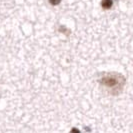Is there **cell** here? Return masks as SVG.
Segmentation results:
<instances>
[{
	"label": "cell",
	"mask_w": 133,
	"mask_h": 133,
	"mask_svg": "<svg viewBox=\"0 0 133 133\" xmlns=\"http://www.w3.org/2000/svg\"><path fill=\"white\" fill-rule=\"evenodd\" d=\"M101 84L106 86L107 88H110V89H121L123 87L124 84V78L120 75V74H107L104 75L101 80H100Z\"/></svg>",
	"instance_id": "6da1fadb"
},
{
	"label": "cell",
	"mask_w": 133,
	"mask_h": 133,
	"mask_svg": "<svg viewBox=\"0 0 133 133\" xmlns=\"http://www.w3.org/2000/svg\"><path fill=\"white\" fill-rule=\"evenodd\" d=\"M113 5L112 0H102L101 1V6L104 9H110Z\"/></svg>",
	"instance_id": "7a4b0ae2"
},
{
	"label": "cell",
	"mask_w": 133,
	"mask_h": 133,
	"mask_svg": "<svg viewBox=\"0 0 133 133\" xmlns=\"http://www.w3.org/2000/svg\"><path fill=\"white\" fill-rule=\"evenodd\" d=\"M60 2H61V0H49V3L51 5H58Z\"/></svg>",
	"instance_id": "3957f363"
}]
</instances>
